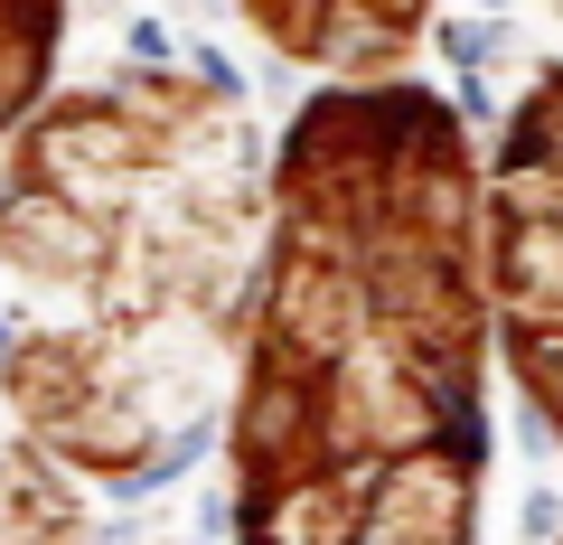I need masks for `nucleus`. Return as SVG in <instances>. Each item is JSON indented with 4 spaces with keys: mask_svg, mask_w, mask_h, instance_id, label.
I'll return each instance as SVG.
<instances>
[{
    "mask_svg": "<svg viewBox=\"0 0 563 545\" xmlns=\"http://www.w3.org/2000/svg\"><path fill=\"white\" fill-rule=\"evenodd\" d=\"M461 113L339 76L273 151L225 461L235 545H479L488 217Z\"/></svg>",
    "mask_w": 563,
    "mask_h": 545,
    "instance_id": "obj_1",
    "label": "nucleus"
},
{
    "mask_svg": "<svg viewBox=\"0 0 563 545\" xmlns=\"http://www.w3.org/2000/svg\"><path fill=\"white\" fill-rule=\"evenodd\" d=\"M273 236V161L225 76L47 85L0 142V404L76 480L141 499L225 424Z\"/></svg>",
    "mask_w": 563,
    "mask_h": 545,
    "instance_id": "obj_2",
    "label": "nucleus"
},
{
    "mask_svg": "<svg viewBox=\"0 0 563 545\" xmlns=\"http://www.w3.org/2000/svg\"><path fill=\"white\" fill-rule=\"evenodd\" d=\"M488 217V320L517 395L563 443V66H544L498 122V161L479 179Z\"/></svg>",
    "mask_w": 563,
    "mask_h": 545,
    "instance_id": "obj_3",
    "label": "nucleus"
},
{
    "mask_svg": "<svg viewBox=\"0 0 563 545\" xmlns=\"http://www.w3.org/2000/svg\"><path fill=\"white\" fill-rule=\"evenodd\" d=\"M263 47L320 66V76H395V47L422 39L432 0H235Z\"/></svg>",
    "mask_w": 563,
    "mask_h": 545,
    "instance_id": "obj_4",
    "label": "nucleus"
},
{
    "mask_svg": "<svg viewBox=\"0 0 563 545\" xmlns=\"http://www.w3.org/2000/svg\"><path fill=\"white\" fill-rule=\"evenodd\" d=\"M0 545H95L85 499H76V470L47 461L29 433L0 451Z\"/></svg>",
    "mask_w": 563,
    "mask_h": 545,
    "instance_id": "obj_5",
    "label": "nucleus"
},
{
    "mask_svg": "<svg viewBox=\"0 0 563 545\" xmlns=\"http://www.w3.org/2000/svg\"><path fill=\"white\" fill-rule=\"evenodd\" d=\"M57 47H66V0H0V142L57 85Z\"/></svg>",
    "mask_w": 563,
    "mask_h": 545,
    "instance_id": "obj_6",
    "label": "nucleus"
}]
</instances>
